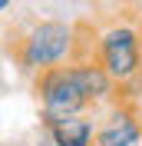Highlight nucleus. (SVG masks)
I'll return each instance as SVG.
<instances>
[{"instance_id":"f257e3e1","label":"nucleus","mask_w":142,"mask_h":146,"mask_svg":"<svg viewBox=\"0 0 142 146\" xmlns=\"http://www.w3.org/2000/svg\"><path fill=\"white\" fill-rule=\"evenodd\" d=\"M10 56L27 73H40V70H50V66L73 63V56H76V23L40 20L30 30L13 36Z\"/></svg>"},{"instance_id":"f03ea898","label":"nucleus","mask_w":142,"mask_h":146,"mask_svg":"<svg viewBox=\"0 0 142 146\" xmlns=\"http://www.w3.org/2000/svg\"><path fill=\"white\" fill-rule=\"evenodd\" d=\"M33 96L40 103V119L46 123H56V119L66 116H86V113H96V106L89 103L86 90L80 83V73L73 63L63 66H50V70L33 73Z\"/></svg>"},{"instance_id":"7ed1b4c3","label":"nucleus","mask_w":142,"mask_h":146,"mask_svg":"<svg viewBox=\"0 0 142 146\" xmlns=\"http://www.w3.org/2000/svg\"><path fill=\"white\" fill-rule=\"evenodd\" d=\"M99 63L119 86L142 80V27L122 17L99 33Z\"/></svg>"},{"instance_id":"20e7f679","label":"nucleus","mask_w":142,"mask_h":146,"mask_svg":"<svg viewBox=\"0 0 142 146\" xmlns=\"http://www.w3.org/2000/svg\"><path fill=\"white\" fill-rule=\"evenodd\" d=\"M93 146H142V100L119 90L112 106L99 113Z\"/></svg>"},{"instance_id":"39448f33","label":"nucleus","mask_w":142,"mask_h":146,"mask_svg":"<svg viewBox=\"0 0 142 146\" xmlns=\"http://www.w3.org/2000/svg\"><path fill=\"white\" fill-rule=\"evenodd\" d=\"M96 123L99 119H93V113H86V116H66V119H56V123H46V133H50L53 146H93Z\"/></svg>"},{"instance_id":"423d86ee","label":"nucleus","mask_w":142,"mask_h":146,"mask_svg":"<svg viewBox=\"0 0 142 146\" xmlns=\"http://www.w3.org/2000/svg\"><path fill=\"white\" fill-rule=\"evenodd\" d=\"M0 7H3V13H7V10H10V0H0Z\"/></svg>"}]
</instances>
